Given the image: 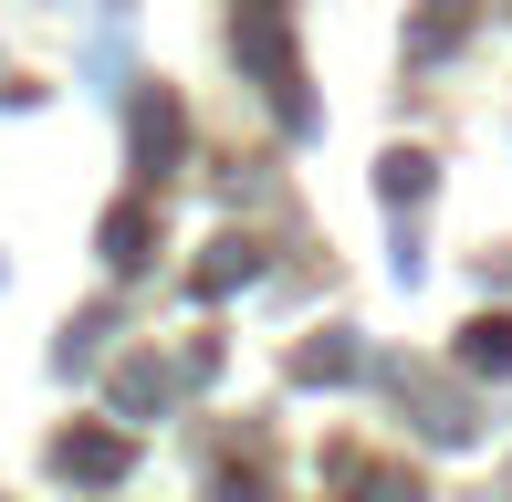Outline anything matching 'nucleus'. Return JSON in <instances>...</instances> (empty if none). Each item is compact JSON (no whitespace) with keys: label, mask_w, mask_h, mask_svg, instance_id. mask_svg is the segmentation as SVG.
<instances>
[{"label":"nucleus","mask_w":512,"mask_h":502,"mask_svg":"<svg viewBox=\"0 0 512 502\" xmlns=\"http://www.w3.org/2000/svg\"><path fill=\"white\" fill-rule=\"evenodd\" d=\"M209 502H251V492H230V482H220V492H209Z\"/></svg>","instance_id":"1a4fd4ad"},{"label":"nucleus","mask_w":512,"mask_h":502,"mask_svg":"<svg viewBox=\"0 0 512 502\" xmlns=\"http://www.w3.org/2000/svg\"><path fill=\"white\" fill-rule=\"evenodd\" d=\"M168 147H178V105L157 95L147 116H136V157H147V168H157V157H168Z\"/></svg>","instance_id":"423d86ee"},{"label":"nucleus","mask_w":512,"mask_h":502,"mask_svg":"<svg viewBox=\"0 0 512 502\" xmlns=\"http://www.w3.org/2000/svg\"><path fill=\"white\" fill-rule=\"evenodd\" d=\"M460 367H481V377H512V325H502V314H492V325H471Z\"/></svg>","instance_id":"7ed1b4c3"},{"label":"nucleus","mask_w":512,"mask_h":502,"mask_svg":"<svg viewBox=\"0 0 512 502\" xmlns=\"http://www.w3.org/2000/svg\"><path fill=\"white\" fill-rule=\"evenodd\" d=\"M345 367H356V346H345V335H335V346H304V377H345Z\"/></svg>","instance_id":"6e6552de"},{"label":"nucleus","mask_w":512,"mask_h":502,"mask_svg":"<svg viewBox=\"0 0 512 502\" xmlns=\"http://www.w3.org/2000/svg\"><path fill=\"white\" fill-rule=\"evenodd\" d=\"M53 461L74 471V482H115V471H126V440H115V429H74Z\"/></svg>","instance_id":"f257e3e1"},{"label":"nucleus","mask_w":512,"mask_h":502,"mask_svg":"<svg viewBox=\"0 0 512 502\" xmlns=\"http://www.w3.org/2000/svg\"><path fill=\"white\" fill-rule=\"evenodd\" d=\"M105 262H115V272L147 262V210H115V220H105Z\"/></svg>","instance_id":"20e7f679"},{"label":"nucleus","mask_w":512,"mask_h":502,"mask_svg":"<svg viewBox=\"0 0 512 502\" xmlns=\"http://www.w3.org/2000/svg\"><path fill=\"white\" fill-rule=\"evenodd\" d=\"M251 272H262V262H251V241H220V251L199 262V293H230V283H251Z\"/></svg>","instance_id":"39448f33"},{"label":"nucleus","mask_w":512,"mask_h":502,"mask_svg":"<svg viewBox=\"0 0 512 502\" xmlns=\"http://www.w3.org/2000/svg\"><path fill=\"white\" fill-rule=\"evenodd\" d=\"M115 408H126V419H147V408H168V367H147V356H136V367L115 377Z\"/></svg>","instance_id":"f03ea898"},{"label":"nucleus","mask_w":512,"mask_h":502,"mask_svg":"<svg viewBox=\"0 0 512 502\" xmlns=\"http://www.w3.org/2000/svg\"><path fill=\"white\" fill-rule=\"evenodd\" d=\"M377 189H387V199H429V157H387Z\"/></svg>","instance_id":"0eeeda50"}]
</instances>
